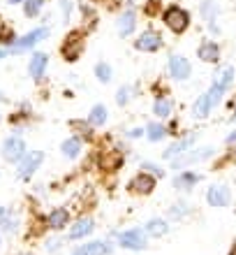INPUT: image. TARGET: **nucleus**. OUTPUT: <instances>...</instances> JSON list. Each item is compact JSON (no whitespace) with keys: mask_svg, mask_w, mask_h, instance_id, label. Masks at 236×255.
<instances>
[{"mask_svg":"<svg viewBox=\"0 0 236 255\" xmlns=\"http://www.w3.org/2000/svg\"><path fill=\"white\" fill-rule=\"evenodd\" d=\"M86 28H77V30H70L61 42V56L63 61L68 63H77L86 51Z\"/></svg>","mask_w":236,"mask_h":255,"instance_id":"nucleus-1","label":"nucleus"},{"mask_svg":"<svg viewBox=\"0 0 236 255\" xmlns=\"http://www.w3.org/2000/svg\"><path fill=\"white\" fill-rule=\"evenodd\" d=\"M162 23H164V26H167L174 35L188 33L190 12L185 9V7H181V5H169V7H164V12H162Z\"/></svg>","mask_w":236,"mask_h":255,"instance_id":"nucleus-2","label":"nucleus"},{"mask_svg":"<svg viewBox=\"0 0 236 255\" xmlns=\"http://www.w3.org/2000/svg\"><path fill=\"white\" fill-rule=\"evenodd\" d=\"M123 162H125V153L121 148H102L97 155V167L109 174H116L123 167Z\"/></svg>","mask_w":236,"mask_h":255,"instance_id":"nucleus-3","label":"nucleus"},{"mask_svg":"<svg viewBox=\"0 0 236 255\" xmlns=\"http://www.w3.org/2000/svg\"><path fill=\"white\" fill-rule=\"evenodd\" d=\"M156 186H157V179L153 174H149V172H137L132 179L128 181V193H132V195H151L153 190H156Z\"/></svg>","mask_w":236,"mask_h":255,"instance_id":"nucleus-4","label":"nucleus"},{"mask_svg":"<svg viewBox=\"0 0 236 255\" xmlns=\"http://www.w3.org/2000/svg\"><path fill=\"white\" fill-rule=\"evenodd\" d=\"M162 47H164V37L157 30H144L142 35H137L135 40V49L144 51V54H156Z\"/></svg>","mask_w":236,"mask_h":255,"instance_id":"nucleus-5","label":"nucleus"},{"mask_svg":"<svg viewBox=\"0 0 236 255\" xmlns=\"http://www.w3.org/2000/svg\"><path fill=\"white\" fill-rule=\"evenodd\" d=\"M169 74H171V79L176 81H185L190 79V74H192V65L185 56H178V54H171L169 56Z\"/></svg>","mask_w":236,"mask_h":255,"instance_id":"nucleus-6","label":"nucleus"},{"mask_svg":"<svg viewBox=\"0 0 236 255\" xmlns=\"http://www.w3.org/2000/svg\"><path fill=\"white\" fill-rule=\"evenodd\" d=\"M118 244H121L123 249H130V251L146 249V230H128V232H121V235H118Z\"/></svg>","mask_w":236,"mask_h":255,"instance_id":"nucleus-7","label":"nucleus"},{"mask_svg":"<svg viewBox=\"0 0 236 255\" xmlns=\"http://www.w3.org/2000/svg\"><path fill=\"white\" fill-rule=\"evenodd\" d=\"M42 160H44V153H42V151H30V153H26L19 160V176H21V179L33 176L35 172L40 169Z\"/></svg>","mask_w":236,"mask_h":255,"instance_id":"nucleus-8","label":"nucleus"},{"mask_svg":"<svg viewBox=\"0 0 236 255\" xmlns=\"http://www.w3.org/2000/svg\"><path fill=\"white\" fill-rule=\"evenodd\" d=\"M23 155H26V141L21 139V137L5 139V144H2V158L7 162H19Z\"/></svg>","mask_w":236,"mask_h":255,"instance_id":"nucleus-9","label":"nucleus"},{"mask_svg":"<svg viewBox=\"0 0 236 255\" xmlns=\"http://www.w3.org/2000/svg\"><path fill=\"white\" fill-rule=\"evenodd\" d=\"M206 202H209L211 207H216V209H223V207H227L232 202V190L227 188V186H211L209 190H206Z\"/></svg>","mask_w":236,"mask_h":255,"instance_id":"nucleus-10","label":"nucleus"},{"mask_svg":"<svg viewBox=\"0 0 236 255\" xmlns=\"http://www.w3.org/2000/svg\"><path fill=\"white\" fill-rule=\"evenodd\" d=\"M44 37H49V28H35L33 33H28V35H23L21 40H16L12 44V49L14 51H26V49H33L37 42H42Z\"/></svg>","mask_w":236,"mask_h":255,"instance_id":"nucleus-11","label":"nucleus"},{"mask_svg":"<svg viewBox=\"0 0 236 255\" xmlns=\"http://www.w3.org/2000/svg\"><path fill=\"white\" fill-rule=\"evenodd\" d=\"M197 56H199V61L204 63H220V56H223V51H220V44L213 40H204L199 47H197Z\"/></svg>","mask_w":236,"mask_h":255,"instance_id":"nucleus-12","label":"nucleus"},{"mask_svg":"<svg viewBox=\"0 0 236 255\" xmlns=\"http://www.w3.org/2000/svg\"><path fill=\"white\" fill-rule=\"evenodd\" d=\"M116 30H118V35L121 37H130V35L137 30V14L135 9H125V12H121V16H118V21H116Z\"/></svg>","mask_w":236,"mask_h":255,"instance_id":"nucleus-13","label":"nucleus"},{"mask_svg":"<svg viewBox=\"0 0 236 255\" xmlns=\"http://www.w3.org/2000/svg\"><path fill=\"white\" fill-rule=\"evenodd\" d=\"M70 130H72L75 137H79L81 141L95 139V126L88 121V119H72V121H70Z\"/></svg>","mask_w":236,"mask_h":255,"instance_id":"nucleus-14","label":"nucleus"},{"mask_svg":"<svg viewBox=\"0 0 236 255\" xmlns=\"http://www.w3.org/2000/svg\"><path fill=\"white\" fill-rule=\"evenodd\" d=\"M211 155H213V148H202V151H192V153L178 155V158L171 160V165H174V169H181V167H185V165H192V162L206 160V158H211Z\"/></svg>","mask_w":236,"mask_h":255,"instance_id":"nucleus-15","label":"nucleus"},{"mask_svg":"<svg viewBox=\"0 0 236 255\" xmlns=\"http://www.w3.org/2000/svg\"><path fill=\"white\" fill-rule=\"evenodd\" d=\"M199 14H202V19L206 21V26L211 28V33H218V2L216 0H204L202 5H199Z\"/></svg>","mask_w":236,"mask_h":255,"instance_id":"nucleus-16","label":"nucleus"},{"mask_svg":"<svg viewBox=\"0 0 236 255\" xmlns=\"http://www.w3.org/2000/svg\"><path fill=\"white\" fill-rule=\"evenodd\" d=\"M192 144H195V134H188V137H183V139L178 137V139L164 151V158H167V160H174V158H178V155L188 153Z\"/></svg>","mask_w":236,"mask_h":255,"instance_id":"nucleus-17","label":"nucleus"},{"mask_svg":"<svg viewBox=\"0 0 236 255\" xmlns=\"http://www.w3.org/2000/svg\"><path fill=\"white\" fill-rule=\"evenodd\" d=\"M47 65H49V56L42 54V51H37V54L30 56L28 72H30V77H33V79H42V77H44V72H47Z\"/></svg>","mask_w":236,"mask_h":255,"instance_id":"nucleus-18","label":"nucleus"},{"mask_svg":"<svg viewBox=\"0 0 236 255\" xmlns=\"http://www.w3.org/2000/svg\"><path fill=\"white\" fill-rule=\"evenodd\" d=\"M93 230H95L93 218H79L75 225H70L68 239H83V237H88Z\"/></svg>","mask_w":236,"mask_h":255,"instance_id":"nucleus-19","label":"nucleus"},{"mask_svg":"<svg viewBox=\"0 0 236 255\" xmlns=\"http://www.w3.org/2000/svg\"><path fill=\"white\" fill-rule=\"evenodd\" d=\"M47 225H49L51 230H63V228H68V225H70V211H68L65 207L54 209V211L47 216Z\"/></svg>","mask_w":236,"mask_h":255,"instance_id":"nucleus-20","label":"nucleus"},{"mask_svg":"<svg viewBox=\"0 0 236 255\" xmlns=\"http://www.w3.org/2000/svg\"><path fill=\"white\" fill-rule=\"evenodd\" d=\"M199 179H202V176L197 174V172H192V169H183L181 174L174 179V186L176 188H181V190H190L199 183Z\"/></svg>","mask_w":236,"mask_h":255,"instance_id":"nucleus-21","label":"nucleus"},{"mask_svg":"<svg viewBox=\"0 0 236 255\" xmlns=\"http://www.w3.org/2000/svg\"><path fill=\"white\" fill-rule=\"evenodd\" d=\"M234 79H236V72H234V67H232V65L220 67V70L213 74V84H218V86L225 88V91L234 84Z\"/></svg>","mask_w":236,"mask_h":255,"instance_id":"nucleus-22","label":"nucleus"},{"mask_svg":"<svg viewBox=\"0 0 236 255\" xmlns=\"http://www.w3.org/2000/svg\"><path fill=\"white\" fill-rule=\"evenodd\" d=\"M153 114H156L157 119H169V116L174 114V102L169 100L167 95L156 98V102H153Z\"/></svg>","mask_w":236,"mask_h":255,"instance_id":"nucleus-23","label":"nucleus"},{"mask_svg":"<svg viewBox=\"0 0 236 255\" xmlns=\"http://www.w3.org/2000/svg\"><path fill=\"white\" fill-rule=\"evenodd\" d=\"M81 146H83V141H81L79 137H75V134H72L70 139H65L61 144V153L65 155V158H70V160H75L77 155L81 153Z\"/></svg>","mask_w":236,"mask_h":255,"instance_id":"nucleus-24","label":"nucleus"},{"mask_svg":"<svg viewBox=\"0 0 236 255\" xmlns=\"http://www.w3.org/2000/svg\"><path fill=\"white\" fill-rule=\"evenodd\" d=\"M107 119H109V109H107V105H93V109L88 112V121L93 123L95 128H100V126H104L107 123Z\"/></svg>","mask_w":236,"mask_h":255,"instance_id":"nucleus-25","label":"nucleus"},{"mask_svg":"<svg viewBox=\"0 0 236 255\" xmlns=\"http://www.w3.org/2000/svg\"><path fill=\"white\" fill-rule=\"evenodd\" d=\"M211 109H213L211 98H209V93H204V95H199L195 100V105H192V114H195L197 119H206V116L211 114Z\"/></svg>","mask_w":236,"mask_h":255,"instance_id":"nucleus-26","label":"nucleus"},{"mask_svg":"<svg viewBox=\"0 0 236 255\" xmlns=\"http://www.w3.org/2000/svg\"><path fill=\"white\" fill-rule=\"evenodd\" d=\"M167 134H169L167 126L160 121H151L149 126H146V137H149V141H162Z\"/></svg>","mask_w":236,"mask_h":255,"instance_id":"nucleus-27","label":"nucleus"},{"mask_svg":"<svg viewBox=\"0 0 236 255\" xmlns=\"http://www.w3.org/2000/svg\"><path fill=\"white\" fill-rule=\"evenodd\" d=\"M144 230H146V235H151V237H162L169 232V223L162 221V218H151Z\"/></svg>","mask_w":236,"mask_h":255,"instance_id":"nucleus-28","label":"nucleus"},{"mask_svg":"<svg viewBox=\"0 0 236 255\" xmlns=\"http://www.w3.org/2000/svg\"><path fill=\"white\" fill-rule=\"evenodd\" d=\"M109 246L104 242H90V244H83L79 251H77V255H107L109 253Z\"/></svg>","mask_w":236,"mask_h":255,"instance_id":"nucleus-29","label":"nucleus"},{"mask_svg":"<svg viewBox=\"0 0 236 255\" xmlns=\"http://www.w3.org/2000/svg\"><path fill=\"white\" fill-rule=\"evenodd\" d=\"M142 12L146 19H157L164 12V5H162V0H146L142 5Z\"/></svg>","mask_w":236,"mask_h":255,"instance_id":"nucleus-30","label":"nucleus"},{"mask_svg":"<svg viewBox=\"0 0 236 255\" xmlns=\"http://www.w3.org/2000/svg\"><path fill=\"white\" fill-rule=\"evenodd\" d=\"M111 74H114V70H111V65H107L104 61L95 65V77H97L100 84H109V81H111Z\"/></svg>","mask_w":236,"mask_h":255,"instance_id":"nucleus-31","label":"nucleus"},{"mask_svg":"<svg viewBox=\"0 0 236 255\" xmlns=\"http://www.w3.org/2000/svg\"><path fill=\"white\" fill-rule=\"evenodd\" d=\"M42 7H44V0H26L23 2V12H26L28 19H35V16H40Z\"/></svg>","mask_w":236,"mask_h":255,"instance_id":"nucleus-32","label":"nucleus"},{"mask_svg":"<svg viewBox=\"0 0 236 255\" xmlns=\"http://www.w3.org/2000/svg\"><path fill=\"white\" fill-rule=\"evenodd\" d=\"M130 100H132V86H121L116 91V102H118L121 107H125Z\"/></svg>","mask_w":236,"mask_h":255,"instance_id":"nucleus-33","label":"nucleus"},{"mask_svg":"<svg viewBox=\"0 0 236 255\" xmlns=\"http://www.w3.org/2000/svg\"><path fill=\"white\" fill-rule=\"evenodd\" d=\"M206 93H209V98H211V105L216 107L218 102L223 100V95H225V88H220V86H218V84H211V88H209V91H206Z\"/></svg>","mask_w":236,"mask_h":255,"instance_id":"nucleus-34","label":"nucleus"},{"mask_svg":"<svg viewBox=\"0 0 236 255\" xmlns=\"http://www.w3.org/2000/svg\"><path fill=\"white\" fill-rule=\"evenodd\" d=\"M16 42V35L9 26H0V44H14Z\"/></svg>","mask_w":236,"mask_h":255,"instance_id":"nucleus-35","label":"nucleus"},{"mask_svg":"<svg viewBox=\"0 0 236 255\" xmlns=\"http://www.w3.org/2000/svg\"><path fill=\"white\" fill-rule=\"evenodd\" d=\"M142 169L149 172V174H153L156 179H162V176H164V169H162L160 165H156V162H142Z\"/></svg>","mask_w":236,"mask_h":255,"instance_id":"nucleus-36","label":"nucleus"},{"mask_svg":"<svg viewBox=\"0 0 236 255\" xmlns=\"http://www.w3.org/2000/svg\"><path fill=\"white\" fill-rule=\"evenodd\" d=\"M0 225H2V230H7V232H12V230H16V218H14L9 211H7L2 218H0Z\"/></svg>","mask_w":236,"mask_h":255,"instance_id":"nucleus-37","label":"nucleus"},{"mask_svg":"<svg viewBox=\"0 0 236 255\" xmlns=\"http://www.w3.org/2000/svg\"><path fill=\"white\" fill-rule=\"evenodd\" d=\"M81 14H83V21H86V23H90V28H93L95 21H97V19H95V14H93V7L83 5V7H81Z\"/></svg>","mask_w":236,"mask_h":255,"instance_id":"nucleus-38","label":"nucleus"},{"mask_svg":"<svg viewBox=\"0 0 236 255\" xmlns=\"http://www.w3.org/2000/svg\"><path fill=\"white\" fill-rule=\"evenodd\" d=\"M61 9H63V16L70 19V14H72V0H61Z\"/></svg>","mask_w":236,"mask_h":255,"instance_id":"nucleus-39","label":"nucleus"},{"mask_svg":"<svg viewBox=\"0 0 236 255\" xmlns=\"http://www.w3.org/2000/svg\"><path fill=\"white\" fill-rule=\"evenodd\" d=\"M188 214V204H176L174 209H171V216H176V218H178V216H185Z\"/></svg>","mask_w":236,"mask_h":255,"instance_id":"nucleus-40","label":"nucleus"},{"mask_svg":"<svg viewBox=\"0 0 236 255\" xmlns=\"http://www.w3.org/2000/svg\"><path fill=\"white\" fill-rule=\"evenodd\" d=\"M142 134H146V130H144V128H135V130L128 132V137L130 139H137V137H142Z\"/></svg>","mask_w":236,"mask_h":255,"instance_id":"nucleus-41","label":"nucleus"},{"mask_svg":"<svg viewBox=\"0 0 236 255\" xmlns=\"http://www.w3.org/2000/svg\"><path fill=\"white\" fill-rule=\"evenodd\" d=\"M58 246H61V239H51L47 249H49V251H58Z\"/></svg>","mask_w":236,"mask_h":255,"instance_id":"nucleus-42","label":"nucleus"},{"mask_svg":"<svg viewBox=\"0 0 236 255\" xmlns=\"http://www.w3.org/2000/svg\"><path fill=\"white\" fill-rule=\"evenodd\" d=\"M234 144H236V130L230 134V137H227V146H234Z\"/></svg>","mask_w":236,"mask_h":255,"instance_id":"nucleus-43","label":"nucleus"},{"mask_svg":"<svg viewBox=\"0 0 236 255\" xmlns=\"http://www.w3.org/2000/svg\"><path fill=\"white\" fill-rule=\"evenodd\" d=\"M88 2H93V5H104L107 0H88Z\"/></svg>","mask_w":236,"mask_h":255,"instance_id":"nucleus-44","label":"nucleus"},{"mask_svg":"<svg viewBox=\"0 0 236 255\" xmlns=\"http://www.w3.org/2000/svg\"><path fill=\"white\" fill-rule=\"evenodd\" d=\"M230 255H236V242L232 244V249H230Z\"/></svg>","mask_w":236,"mask_h":255,"instance_id":"nucleus-45","label":"nucleus"},{"mask_svg":"<svg viewBox=\"0 0 236 255\" xmlns=\"http://www.w3.org/2000/svg\"><path fill=\"white\" fill-rule=\"evenodd\" d=\"M5 214H7V209H5V207H0V218H2Z\"/></svg>","mask_w":236,"mask_h":255,"instance_id":"nucleus-46","label":"nucleus"},{"mask_svg":"<svg viewBox=\"0 0 236 255\" xmlns=\"http://www.w3.org/2000/svg\"><path fill=\"white\" fill-rule=\"evenodd\" d=\"M12 5H19V2H26V0H9Z\"/></svg>","mask_w":236,"mask_h":255,"instance_id":"nucleus-47","label":"nucleus"},{"mask_svg":"<svg viewBox=\"0 0 236 255\" xmlns=\"http://www.w3.org/2000/svg\"><path fill=\"white\" fill-rule=\"evenodd\" d=\"M0 58H5V51H0Z\"/></svg>","mask_w":236,"mask_h":255,"instance_id":"nucleus-48","label":"nucleus"},{"mask_svg":"<svg viewBox=\"0 0 236 255\" xmlns=\"http://www.w3.org/2000/svg\"><path fill=\"white\" fill-rule=\"evenodd\" d=\"M234 119H236V105H234Z\"/></svg>","mask_w":236,"mask_h":255,"instance_id":"nucleus-49","label":"nucleus"},{"mask_svg":"<svg viewBox=\"0 0 236 255\" xmlns=\"http://www.w3.org/2000/svg\"><path fill=\"white\" fill-rule=\"evenodd\" d=\"M0 100H2V93H0Z\"/></svg>","mask_w":236,"mask_h":255,"instance_id":"nucleus-50","label":"nucleus"}]
</instances>
